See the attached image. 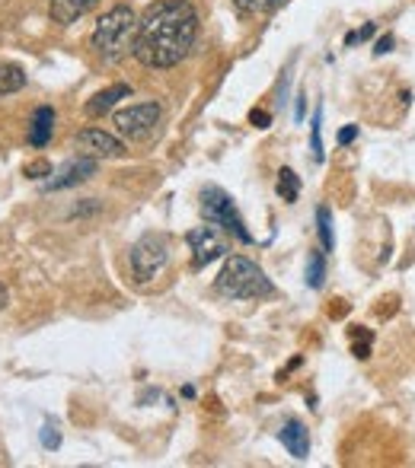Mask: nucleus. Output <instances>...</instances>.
Instances as JSON below:
<instances>
[{
    "mask_svg": "<svg viewBox=\"0 0 415 468\" xmlns=\"http://www.w3.org/2000/svg\"><path fill=\"white\" fill-rule=\"evenodd\" d=\"M199 36V10L189 0H157L144 10L131 54L144 68H176L189 58Z\"/></svg>",
    "mask_w": 415,
    "mask_h": 468,
    "instance_id": "nucleus-1",
    "label": "nucleus"
},
{
    "mask_svg": "<svg viewBox=\"0 0 415 468\" xmlns=\"http://www.w3.org/2000/svg\"><path fill=\"white\" fill-rule=\"evenodd\" d=\"M134 32H138V16L128 4H116L112 10L96 20L90 36V48L102 61H122L134 48Z\"/></svg>",
    "mask_w": 415,
    "mask_h": 468,
    "instance_id": "nucleus-2",
    "label": "nucleus"
},
{
    "mask_svg": "<svg viewBox=\"0 0 415 468\" xmlns=\"http://www.w3.org/2000/svg\"><path fill=\"white\" fill-rule=\"evenodd\" d=\"M215 287L227 300H262V296L272 294V280L265 278V271L256 262H249L243 255H233L224 262Z\"/></svg>",
    "mask_w": 415,
    "mask_h": 468,
    "instance_id": "nucleus-3",
    "label": "nucleus"
},
{
    "mask_svg": "<svg viewBox=\"0 0 415 468\" xmlns=\"http://www.w3.org/2000/svg\"><path fill=\"white\" fill-rule=\"evenodd\" d=\"M201 217H205V223H217L227 233H233L240 242H253L247 223H243L237 205H233V198L224 189H217V185H205L201 189Z\"/></svg>",
    "mask_w": 415,
    "mask_h": 468,
    "instance_id": "nucleus-4",
    "label": "nucleus"
},
{
    "mask_svg": "<svg viewBox=\"0 0 415 468\" xmlns=\"http://www.w3.org/2000/svg\"><path fill=\"white\" fill-rule=\"evenodd\" d=\"M128 262H131V274H134L138 284L154 280L169 262V239L163 233H144L131 246Z\"/></svg>",
    "mask_w": 415,
    "mask_h": 468,
    "instance_id": "nucleus-5",
    "label": "nucleus"
},
{
    "mask_svg": "<svg viewBox=\"0 0 415 468\" xmlns=\"http://www.w3.org/2000/svg\"><path fill=\"white\" fill-rule=\"evenodd\" d=\"M163 118V109L157 102H138V106H128L122 112H116V131L128 141H147L154 134L157 125Z\"/></svg>",
    "mask_w": 415,
    "mask_h": 468,
    "instance_id": "nucleus-6",
    "label": "nucleus"
},
{
    "mask_svg": "<svg viewBox=\"0 0 415 468\" xmlns=\"http://www.w3.org/2000/svg\"><path fill=\"white\" fill-rule=\"evenodd\" d=\"M185 242H189V249H192V268H195V271L208 268V264L217 262V258L227 252V246L221 242V236H217L211 227L189 230V233H185Z\"/></svg>",
    "mask_w": 415,
    "mask_h": 468,
    "instance_id": "nucleus-7",
    "label": "nucleus"
},
{
    "mask_svg": "<svg viewBox=\"0 0 415 468\" xmlns=\"http://www.w3.org/2000/svg\"><path fill=\"white\" fill-rule=\"evenodd\" d=\"M77 147H80V153H86V157H93V159H118V157H125L122 141H118L116 134L102 131V128H84L77 134Z\"/></svg>",
    "mask_w": 415,
    "mask_h": 468,
    "instance_id": "nucleus-8",
    "label": "nucleus"
},
{
    "mask_svg": "<svg viewBox=\"0 0 415 468\" xmlns=\"http://www.w3.org/2000/svg\"><path fill=\"white\" fill-rule=\"evenodd\" d=\"M96 159L93 157H86V153H80V157H74V159H68L58 173H54V179H48L45 182V189L48 191H61V189H74V185H80V182H86V179H93L96 175Z\"/></svg>",
    "mask_w": 415,
    "mask_h": 468,
    "instance_id": "nucleus-9",
    "label": "nucleus"
},
{
    "mask_svg": "<svg viewBox=\"0 0 415 468\" xmlns=\"http://www.w3.org/2000/svg\"><path fill=\"white\" fill-rule=\"evenodd\" d=\"M278 440H281V446H285L294 459H307V456H310L307 427H304L300 421H288L285 427H281V433H278Z\"/></svg>",
    "mask_w": 415,
    "mask_h": 468,
    "instance_id": "nucleus-10",
    "label": "nucleus"
},
{
    "mask_svg": "<svg viewBox=\"0 0 415 468\" xmlns=\"http://www.w3.org/2000/svg\"><path fill=\"white\" fill-rule=\"evenodd\" d=\"M93 7H96V0H52L48 13H52V20L58 26H70V23H77L80 16Z\"/></svg>",
    "mask_w": 415,
    "mask_h": 468,
    "instance_id": "nucleus-11",
    "label": "nucleus"
},
{
    "mask_svg": "<svg viewBox=\"0 0 415 468\" xmlns=\"http://www.w3.org/2000/svg\"><path fill=\"white\" fill-rule=\"evenodd\" d=\"M128 96H131V86L128 84L109 86V90L96 93V96L86 102V115H90V118H100V115H106L109 109H116L118 99H128Z\"/></svg>",
    "mask_w": 415,
    "mask_h": 468,
    "instance_id": "nucleus-12",
    "label": "nucleus"
},
{
    "mask_svg": "<svg viewBox=\"0 0 415 468\" xmlns=\"http://www.w3.org/2000/svg\"><path fill=\"white\" fill-rule=\"evenodd\" d=\"M54 134V109L52 106H39L32 115L29 125V144L32 147H45Z\"/></svg>",
    "mask_w": 415,
    "mask_h": 468,
    "instance_id": "nucleus-13",
    "label": "nucleus"
},
{
    "mask_svg": "<svg viewBox=\"0 0 415 468\" xmlns=\"http://www.w3.org/2000/svg\"><path fill=\"white\" fill-rule=\"evenodd\" d=\"M26 86V70L20 64H0V99Z\"/></svg>",
    "mask_w": 415,
    "mask_h": 468,
    "instance_id": "nucleus-14",
    "label": "nucleus"
},
{
    "mask_svg": "<svg viewBox=\"0 0 415 468\" xmlns=\"http://www.w3.org/2000/svg\"><path fill=\"white\" fill-rule=\"evenodd\" d=\"M278 195H281V201H288V205H294L300 195V179L294 169H281L278 173Z\"/></svg>",
    "mask_w": 415,
    "mask_h": 468,
    "instance_id": "nucleus-15",
    "label": "nucleus"
},
{
    "mask_svg": "<svg viewBox=\"0 0 415 468\" xmlns=\"http://www.w3.org/2000/svg\"><path fill=\"white\" fill-rule=\"evenodd\" d=\"M323 280H326V258L323 252H310L307 255V284L313 290L323 287Z\"/></svg>",
    "mask_w": 415,
    "mask_h": 468,
    "instance_id": "nucleus-16",
    "label": "nucleus"
},
{
    "mask_svg": "<svg viewBox=\"0 0 415 468\" xmlns=\"http://www.w3.org/2000/svg\"><path fill=\"white\" fill-rule=\"evenodd\" d=\"M316 227H320V242H323V249L332 252V246H336V236H332V214H330V207H316Z\"/></svg>",
    "mask_w": 415,
    "mask_h": 468,
    "instance_id": "nucleus-17",
    "label": "nucleus"
},
{
    "mask_svg": "<svg viewBox=\"0 0 415 468\" xmlns=\"http://www.w3.org/2000/svg\"><path fill=\"white\" fill-rule=\"evenodd\" d=\"M323 109H316L313 121H310V150H313V159L320 163L323 159Z\"/></svg>",
    "mask_w": 415,
    "mask_h": 468,
    "instance_id": "nucleus-18",
    "label": "nucleus"
},
{
    "mask_svg": "<svg viewBox=\"0 0 415 468\" xmlns=\"http://www.w3.org/2000/svg\"><path fill=\"white\" fill-rule=\"evenodd\" d=\"M285 0H233V7L240 10V13H269V10L281 7Z\"/></svg>",
    "mask_w": 415,
    "mask_h": 468,
    "instance_id": "nucleus-19",
    "label": "nucleus"
},
{
    "mask_svg": "<svg viewBox=\"0 0 415 468\" xmlns=\"http://www.w3.org/2000/svg\"><path fill=\"white\" fill-rule=\"evenodd\" d=\"M42 446H45V449H58V446H61V433H58L54 424H45V427H42Z\"/></svg>",
    "mask_w": 415,
    "mask_h": 468,
    "instance_id": "nucleus-20",
    "label": "nucleus"
},
{
    "mask_svg": "<svg viewBox=\"0 0 415 468\" xmlns=\"http://www.w3.org/2000/svg\"><path fill=\"white\" fill-rule=\"evenodd\" d=\"M26 175H29V179H42V175H52V163H48V159H36V163H26Z\"/></svg>",
    "mask_w": 415,
    "mask_h": 468,
    "instance_id": "nucleus-21",
    "label": "nucleus"
},
{
    "mask_svg": "<svg viewBox=\"0 0 415 468\" xmlns=\"http://www.w3.org/2000/svg\"><path fill=\"white\" fill-rule=\"evenodd\" d=\"M374 36V23H368L364 29H358V32H348L346 36V45H354V42H364V38H370Z\"/></svg>",
    "mask_w": 415,
    "mask_h": 468,
    "instance_id": "nucleus-22",
    "label": "nucleus"
},
{
    "mask_svg": "<svg viewBox=\"0 0 415 468\" xmlns=\"http://www.w3.org/2000/svg\"><path fill=\"white\" fill-rule=\"evenodd\" d=\"M249 121H253L256 128H269V125H272V115H269V112H262V109H253Z\"/></svg>",
    "mask_w": 415,
    "mask_h": 468,
    "instance_id": "nucleus-23",
    "label": "nucleus"
},
{
    "mask_svg": "<svg viewBox=\"0 0 415 468\" xmlns=\"http://www.w3.org/2000/svg\"><path fill=\"white\" fill-rule=\"evenodd\" d=\"M354 137H358V125H348V128L338 131V144L348 147V144H352V141H354Z\"/></svg>",
    "mask_w": 415,
    "mask_h": 468,
    "instance_id": "nucleus-24",
    "label": "nucleus"
},
{
    "mask_svg": "<svg viewBox=\"0 0 415 468\" xmlns=\"http://www.w3.org/2000/svg\"><path fill=\"white\" fill-rule=\"evenodd\" d=\"M377 54H387V52H393V38L390 36H384L380 42H377V48H374Z\"/></svg>",
    "mask_w": 415,
    "mask_h": 468,
    "instance_id": "nucleus-25",
    "label": "nucleus"
},
{
    "mask_svg": "<svg viewBox=\"0 0 415 468\" xmlns=\"http://www.w3.org/2000/svg\"><path fill=\"white\" fill-rule=\"evenodd\" d=\"M7 303H10V290L4 287V284H0V312L7 310Z\"/></svg>",
    "mask_w": 415,
    "mask_h": 468,
    "instance_id": "nucleus-26",
    "label": "nucleus"
}]
</instances>
